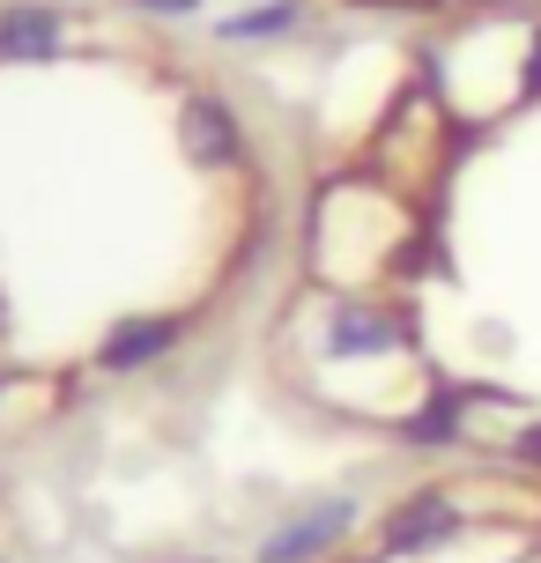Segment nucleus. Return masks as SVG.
I'll list each match as a JSON object with an SVG mask.
<instances>
[{
    "label": "nucleus",
    "instance_id": "1",
    "mask_svg": "<svg viewBox=\"0 0 541 563\" xmlns=\"http://www.w3.org/2000/svg\"><path fill=\"white\" fill-rule=\"evenodd\" d=\"M59 37V15L45 8H15V15H0V53H45Z\"/></svg>",
    "mask_w": 541,
    "mask_h": 563
},
{
    "label": "nucleus",
    "instance_id": "2",
    "mask_svg": "<svg viewBox=\"0 0 541 563\" xmlns=\"http://www.w3.org/2000/svg\"><path fill=\"white\" fill-rule=\"evenodd\" d=\"M186 126H194V148H200V156H230V119L216 112L208 97H200L194 112H186Z\"/></svg>",
    "mask_w": 541,
    "mask_h": 563
},
{
    "label": "nucleus",
    "instance_id": "3",
    "mask_svg": "<svg viewBox=\"0 0 541 563\" xmlns=\"http://www.w3.org/2000/svg\"><path fill=\"white\" fill-rule=\"evenodd\" d=\"M148 8H194V0H148Z\"/></svg>",
    "mask_w": 541,
    "mask_h": 563
}]
</instances>
